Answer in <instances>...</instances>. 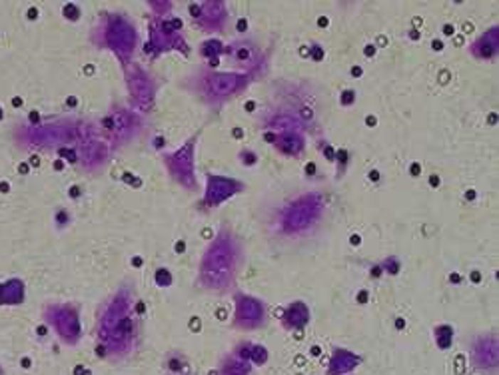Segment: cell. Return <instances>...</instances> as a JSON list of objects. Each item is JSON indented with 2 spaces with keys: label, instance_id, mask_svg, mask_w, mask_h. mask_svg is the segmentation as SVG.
<instances>
[{
  "label": "cell",
  "instance_id": "6da1fadb",
  "mask_svg": "<svg viewBox=\"0 0 499 375\" xmlns=\"http://www.w3.org/2000/svg\"><path fill=\"white\" fill-rule=\"evenodd\" d=\"M130 295L118 294L100 319V342L110 354L128 352L132 342V317H130Z\"/></svg>",
  "mask_w": 499,
  "mask_h": 375
},
{
  "label": "cell",
  "instance_id": "7a4b0ae2",
  "mask_svg": "<svg viewBox=\"0 0 499 375\" xmlns=\"http://www.w3.org/2000/svg\"><path fill=\"white\" fill-rule=\"evenodd\" d=\"M236 260H238V250L232 238L228 233L218 236V240L204 255L202 282L208 287H226L234 278Z\"/></svg>",
  "mask_w": 499,
  "mask_h": 375
},
{
  "label": "cell",
  "instance_id": "3957f363",
  "mask_svg": "<svg viewBox=\"0 0 499 375\" xmlns=\"http://www.w3.org/2000/svg\"><path fill=\"white\" fill-rule=\"evenodd\" d=\"M322 212V198L316 194H308L304 198L295 200L284 213V226L285 232H302L310 228L312 223L316 222Z\"/></svg>",
  "mask_w": 499,
  "mask_h": 375
},
{
  "label": "cell",
  "instance_id": "277c9868",
  "mask_svg": "<svg viewBox=\"0 0 499 375\" xmlns=\"http://www.w3.org/2000/svg\"><path fill=\"white\" fill-rule=\"evenodd\" d=\"M106 38H108V44L112 46L120 58H128L132 54L134 44H136V34H134L132 26L122 19L114 16L110 21L108 31H106Z\"/></svg>",
  "mask_w": 499,
  "mask_h": 375
},
{
  "label": "cell",
  "instance_id": "5b68a950",
  "mask_svg": "<svg viewBox=\"0 0 499 375\" xmlns=\"http://www.w3.org/2000/svg\"><path fill=\"white\" fill-rule=\"evenodd\" d=\"M51 319L64 342L76 344V339L80 337V319L72 307H68V305L54 307L51 312Z\"/></svg>",
  "mask_w": 499,
  "mask_h": 375
},
{
  "label": "cell",
  "instance_id": "8992f818",
  "mask_svg": "<svg viewBox=\"0 0 499 375\" xmlns=\"http://www.w3.org/2000/svg\"><path fill=\"white\" fill-rule=\"evenodd\" d=\"M264 305L260 304L256 297L250 295H238L236 297V322L246 329H254L264 324Z\"/></svg>",
  "mask_w": 499,
  "mask_h": 375
},
{
  "label": "cell",
  "instance_id": "52a82bcc",
  "mask_svg": "<svg viewBox=\"0 0 499 375\" xmlns=\"http://www.w3.org/2000/svg\"><path fill=\"white\" fill-rule=\"evenodd\" d=\"M168 166L172 174L184 184V186H194V142H188L182 150H178L168 158Z\"/></svg>",
  "mask_w": 499,
  "mask_h": 375
},
{
  "label": "cell",
  "instance_id": "ba28073f",
  "mask_svg": "<svg viewBox=\"0 0 499 375\" xmlns=\"http://www.w3.org/2000/svg\"><path fill=\"white\" fill-rule=\"evenodd\" d=\"M242 186L236 182V180H230V178H224V176H210L208 178V188H206V204H216L224 202L230 196H234Z\"/></svg>",
  "mask_w": 499,
  "mask_h": 375
},
{
  "label": "cell",
  "instance_id": "9c48e42d",
  "mask_svg": "<svg viewBox=\"0 0 499 375\" xmlns=\"http://www.w3.org/2000/svg\"><path fill=\"white\" fill-rule=\"evenodd\" d=\"M246 84L244 74H214L208 80V90L214 96H230Z\"/></svg>",
  "mask_w": 499,
  "mask_h": 375
},
{
  "label": "cell",
  "instance_id": "30bf717a",
  "mask_svg": "<svg viewBox=\"0 0 499 375\" xmlns=\"http://www.w3.org/2000/svg\"><path fill=\"white\" fill-rule=\"evenodd\" d=\"M473 359L478 367L493 369L498 365V342L493 337H481L473 345Z\"/></svg>",
  "mask_w": 499,
  "mask_h": 375
},
{
  "label": "cell",
  "instance_id": "8fae6325",
  "mask_svg": "<svg viewBox=\"0 0 499 375\" xmlns=\"http://www.w3.org/2000/svg\"><path fill=\"white\" fill-rule=\"evenodd\" d=\"M128 82H130V92H132L134 98L140 102L142 106H150L154 98V90L152 82L148 80V76H146L142 70L134 68V70L128 74Z\"/></svg>",
  "mask_w": 499,
  "mask_h": 375
},
{
  "label": "cell",
  "instance_id": "7c38bea8",
  "mask_svg": "<svg viewBox=\"0 0 499 375\" xmlns=\"http://www.w3.org/2000/svg\"><path fill=\"white\" fill-rule=\"evenodd\" d=\"M359 364V357L356 354H350L346 349H336L334 355H332V361H330V369L327 374L330 375H342L352 371L356 365Z\"/></svg>",
  "mask_w": 499,
  "mask_h": 375
},
{
  "label": "cell",
  "instance_id": "4fadbf2b",
  "mask_svg": "<svg viewBox=\"0 0 499 375\" xmlns=\"http://www.w3.org/2000/svg\"><path fill=\"white\" fill-rule=\"evenodd\" d=\"M310 319V312L304 304L295 302L288 307V312L284 315V325L288 329H302Z\"/></svg>",
  "mask_w": 499,
  "mask_h": 375
},
{
  "label": "cell",
  "instance_id": "5bb4252c",
  "mask_svg": "<svg viewBox=\"0 0 499 375\" xmlns=\"http://www.w3.org/2000/svg\"><path fill=\"white\" fill-rule=\"evenodd\" d=\"M498 26L489 28L476 44H473V52L481 56V58H491L498 54Z\"/></svg>",
  "mask_w": 499,
  "mask_h": 375
},
{
  "label": "cell",
  "instance_id": "9a60e30c",
  "mask_svg": "<svg viewBox=\"0 0 499 375\" xmlns=\"http://www.w3.org/2000/svg\"><path fill=\"white\" fill-rule=\"evenodd\" d=\"M275 146L284 154H298L302 152V148H304V138L298 132L285 130V132L280 134V138H275Z\"/></svg>",
  "mask_w": 499,
  "mask_h": 375
},
{
  "label": "cell",
  "instance_id": "2e32d148",
  "mask_svg": "<svg viewBox=\"0 0 499 375\" xmlns=\"http://www.w3.org/2000/svg\"><path fill=\"white\" fill-rule=\"evenodd\" d=\"M222 375H250V361L238 352L236 357L226 359L224 367H222Z\"/></svg>",
  "mask_w": 499,
  "mask_h": 375
},
{
  "label": "cell",
  "instance_id": "e0dca14e",
  "mask_svg": "<svg viewBox=\"0 0 499 375\" xmlns=\"http://www.w3.org/2000/svg\"><path fill=\"white\" fill-rule=\"evenodd\" d=\"M22 300V284L12 280L9 284H4L0 287V302L2 304H16Z\"/></svg>",
  "mask_w": 499,
  "mask_h": 375
},
{
  "label": "cell",
  "instance_id": "ac0fdd59",
  "mask_svg": "<svg viewBox=\"0 0 499 375\" xmlns=\"http://www.w3.org/2000/svg\"><path fill=\"white\" fill-rule=\"evenodd\" d=\"M202 14H204L206 21L210 22V26H218V22L226 16L224 4L222 2H208L202 9Z\"/></svg>",
  "mask_w": 499,
  "mask_h": 375
},
{
  "label": "cell",
  "instance_id": "d6986e66",
  "mask_svg": "<svg viewBox=\"0 0 499 375\" xmlns=\"http://www.w3.org/2000/svg\"><path fill=\"white\" fill-rule=\"evenodd\" d=\"M436 337H438V344L441 349H446L451 345V337H453V329L449 325H439L436 329Z\"/></svg>",
  "mask_w": 499,
  "mask_h": 375
},
{
  "label": "cell",
  "instance_id": "ffe728a7",
  "mask_svg": "<svg viewBox=\"0 0 499 375\" xmlns=\"http://www.w3.org/2000/svg\"><path fill=\"white\" fill-rule=\"evenodd\" d=\"M248 359L254 361V364L262 365L268 359V352H266L262 345H248Z\"/></svg>",
  "mask_w": 499,
  "mask_h": 375
},
{
  "label": "cell",
  "instance_id": "44dd1931",
  "mask_svg": "<svg viewBox=\"0 0 499 375\" xmlns=\"http://www.w3.org/2000/svg\"><path fill=\"white\" fill-rule=\"evenodd\" d=\"M220 51H222V44L218 41H208L202 46V52H204L206 56H216V54H220Z\"/></svg>",
  "mask_w": 499,
  "mask_h": 375
},
{
  "label": "cell",
  "instance_id": "7402d4cb",
  "mask_svg": "<svg viewBox=\"0 0 499 375\" xmlns=\"http://www.w3.org/2000/svg\"><path fill=\"white\" fill-rule=\"evenodd\" d=\"M382 270H387L389 274H397V272H399V264H397L394 258H389V260H386V262L382 264Z\"/></svg>",
  "mask_w": 499,
  "mask_h": 375
},
{
  "label": "cell",
  "instance_id": "603a6c76",
  "mask_svg": "<svg viewBox=\"0 0 499 375\" xmlns=\"http://www.w3.org/2000/svg\"><path fill=\"white\" fill-rule=\"evenodd\" d=\"M156 278H158V284H162V285H168L170 284V280H172V278H170V274H168L166 270H160V272L156 274Z\"/></svg>",
  "mask_w": 499,
  "mask_h": 375
},
{
  "label": "cell",
  "instance_id": "cb8c5ba5",
  "mask_svg": "<svg viewBox=\"0 0 499 375\" xmlns=\"http://www.w3.org/2000/svg\"><path fill=\"white\" fill-rule=\"evenodd\" d=\"M354 98H356V96H354V92L346 90V92H344V94H342V104H346V106H350V104L354 102Z\"/></svg>",
  "mask_w": 499,
  "mask_h": 375
},
{
  "label": "cell",
  "instance_id": "d4e9b609",
  "mask_svg": "<svg viewBox=\"0 0 499 375\" xmlns=\"http://www.w3.org/2000/svg\"><path fill=\"white\" fill-rule=\"evenodd\" d=\"M244 160H246V164H254L256 156H252V154H244Z\"/></svg>",
  "mask_w": 499,
  "mask_h": 375
},
{
  "label": "cell",
  "instance_id": "484cf974",
  "mask_svg": "<svg viewBox=\"0 0 499 375\" xmlns=\"http://www.w3.org/2000/svg\"><path fill=\"white\" fill-rule=\"evenodd\" d=\"M322 54H324V52H322V48L314 46V58H316V60H320V58H322Z\"/></svg>",
  "mask_w": 499,
  "mask_h": 375
},
{
  "label": "cell",
  "instance_id": "4316f807",
  "mask_svg": "<svg viewBox=\"0 0 499 375\" xmlns=\"http://www.w3.org/2000/svg\"><path fill=\"white\" fill-rule=\"evenodd\" d=\"M367 300V292H359V302H366Z\"/></svg>",
  "mask_w": 499,
  "mask_h": 375
},
{
  "label": "cell",
  "instance_id": "83f0119b",
  "mask_svg": "<svg viewBox=\"0 0 499 375\" xmlns=\"http://www.w3.org/2000/svg\"><path fill=\"white\" fill-rule=\"evenodd\" d=\"M441 46H443V44H441V42H434V48H436V51H441Z\"/></svg>",
  "mask_w": 499,
  "mask_h": 375
},
{
  "label": "cell",
  "instance_id": "f1b7e54d",
  "mask_svg": "<svg viewBox=\"0 0 499 375\" xmlns=\"http://www.w3.org/2000/svg\"><path fill=\"white\" fill-rule=\"evenodd\" d=\"M411 174H419V166L416 164V166H411Z\"/></svg>",
  "mask_w": 499,
  "mask_h": 375
},
{
  "label": "cell",
  "instance_id": "f546056e",
  "mask_svg": "<svg viewBox=\"0 0 499 375\" xmlns=\"http://www.w3.org/2000/svg\"><path fill=\"white\" fill-rule=\"evenodd\" d=\"M314 168H316V166H314V164H308V172H310V174H314Z\"/></svg>",
  "mask_w": 499,
  "mask_h": 375
}]
</instances>
